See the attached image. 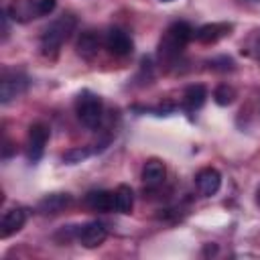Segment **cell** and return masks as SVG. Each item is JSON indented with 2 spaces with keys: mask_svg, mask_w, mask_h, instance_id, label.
I'll return each mask as SVG.
<instances>
[{
  "mask_svg": "<svg viewBox=\"0 0 260 260\" xmlns=\"http://www.w3.org/2000/svg\"><path fill=\"white\" fill-rule=\"evenodd\" d=\"M234 98H236V91H234V87H230V85H217L215 87V91H213V100H215V104L217 106H230L232 102H234Z\"/></svg>",
  "mask_w": 260,
  "mask_h": 260,
  "instance_id": "obj_19",
  "label": "cell"
},
{
  "mask_svg": "<svg viewBox=\"0 0 260 260\" xmlns=\"http://www.w3.org/2000/svg\"><path fill=\"white\" fill-rule=\"evenodd\" d=\"M193 37H195V30L191 28L189 22H183V20L173 22L167 28L165 37L160 39V43H158V55H160V59H173V57H177L183 51V47Z\"/></svg>",
  "mask_w": 260,
  "mask_h": 260,
  "instance_id": "obj_2",
  "label": "cell"
},
{
  "mask_svg": "<svg viewBox=\"0 0 260 260\" xmlns=\"http://www.w3.org/2000/svg\"><path fill=\"white\" fill-rule=\"evenodd\" d=\"M37 6H39V14L41 16H47L55 10L57 6V0H37Z\"/></svg>",
  "mask_w": 260,
  "mask_h": 260,
  "instance_id": "obj_20",
  "label": "cell"
},
{
  "mask_svg": "<svg viewBox=\"0 0 260 260\" xmlns=\"http://www.w3.org/2000/svg\"><path fill=\"white\" fill-rule=\"evenodd\" d=\"M85 203L93 211H112L114 209V193L110 191H89L85 195Z\"/></svg>",
  "mask_w": 260,
  "mask_h": 260,
  "instance_id": "obj_15",
  "label": "cell"
},
{
  "mask_svg": "<svg viewBox=\"0 0 260 260\" xmlns=\"http://www.w3.org/2000/svg\"><path fill=\"white\" fill-rule=\"evenodd\" d=\"M258 203H260V189H258Z\"/></svg>",
  "mask_w": 260,
  "mask_h": 260,
  "instance_id": "obj_21",
  "label": "cell"
},
{
  "mask_svg": "<svg viewBox=\"0 0 260 260\" xmlns=\"http://www.w3.org/2000/svg\"><path fill=\"white\" fill-rule=\"evenodd\" d=\"M165 175H167V169L165 165L158 160V158H150L146 160L144 169H142V181L148 185V187H156L165 181Z\"/></svg>",
  "mask_w": 260,
  "mask_h": 260,
  "instance_id": "obj_14",
  "label": "cell"
},
{
  "mask_svg": "<svg viewBox=\"0 0 260 260\" xmlns=\"http://www.w3.org/2000/svg\"><path fill=\"white\" fill-rule=\"evenodd\" d=\"M69 203H71V195L69 193H49L39 201L37 209L43 215H55V213H61Z\"/></svg>",
  "mask_w": 260,
  "mask_h": 260,
  "instance_id": "obj_11",
  "label": "cell"
},
{
  "mask_svg": "<svg viewBox=\"0 0 260 260\" xmlns=\"http://www.w3.org/2000/svg\"><path fill=\"white\" fill-rule=\"evenodd\" d=\"M185 106H187V110H197V108H201L203 104H205V98H207V89H205V85H201V83H195V85H189L187 89H185Z\"/></svg>",
  "mask_w": 260,
  "mask_h": 260,
  "instance_id": "obj_17",
  "label": "cell"
},
{
  "mask_svg": "<svg viewBox=\"0 0 260 260\" xmlns=\"http://www.w3.org/2000/svg\"><path fill=\"white\" fill-rule=\"evenodd\" d=\"M100 45H102V39H100V35L95 30H83L79 35V39H77L75 49H77V55L79 57L93 59L98 55V51H100Z\"/></svg>",
  "mask_w": 260,
  "mask_h": 260,
  "instance_id": "obj_13",
  "label": "cell"
},
{
  "mask_svg": "<svg viewBox=\"0 0 260 260\" xmlns=\"http://www.w3.org/2000/svg\"><path fill=\"white\" fill-rule=\"evenodd\" d=\"M230 30H232L230 22H207V24H203V26H199L195 30V39L199 43L209 45V43H217L219 39L230 35Z\"/></svg>",
  "mask_w": 260,
  "mask_h": 260,
  "instance_id": "obj_10",
  "label": "cell"
},
{
  "mask_svg": "<svg viewBox=\"0 0 260 260\" xmlns=\"http://www.w3.org/2000/svg\"><path fill=\"white\" fill-rule=\"evenodd\" d=\"M93 152H95V150H93V148H87V146L71 148V150H67V152L63 154V162H67V165H77V162L85 160L87 156H91Z\"/></svg>",
  "mask_w": 260,
  "mask_h": 260,
  "instance_id": "obj_18",
  "label": "cell"
},
{
  "mask_svg": "<svg viewBox=\"0 0 260 260\" xmlns=\"http://www.w3.org/2000/svg\"><path fill=\"white\" fill-rule=\"evenodd\" d=\"M8 14L16 22H28L30 18L41 16L37 0H12V4L8 6Z\"/></svg>",
  "mask_w": 260,
  "mask_h": 260,
  "instance_id": "obj_12",
  "label": "cell"
},
{
  "mask_svg": "<svg viewBox=\"0 0 260 260\" xmlns=\"http://www.w3.org/2000/svg\"><path fill=\"white\" fill-rule=\"evenodd\" d=\"M77 238L85 248H98L108 238V230H106V225L102 221H89V223L79 228Z\"/></svg>",
  "mask_w": 260,
  "mask_h": 260,
  "instance_id": "obj_6",
  "label": "cell"
},
{
  "mask_svg": "<svg viewBox=\"0 0 260 260\" xmlns=\"http://www.w3.org/2000/svg\"><path fill=\"white\" fill-rule=\"evenodd\" d=\"M24 221H26V209H22V207L8 209L0 221V238H10L18 230H22Z\"/></svg>",
  "mask_w": 260,
  "mask_h": 260,
  "instance_id": "obj_9",
  "label": "cell"
},
{
  "mask_svg": "<svg viewBox=\"0 0 260 260\" xmlns=\"http://www.w3.org/2000/svg\"><path fill=\"white\" fill-rule=\"evenodd\" d=\"M106 47H108V51H110L112 55H116V57H126V55L132 53L134 43H132V39H130L124 30L112 28V30H108V35H106Z\"/></svg>",
  "mask_w": 260,
  "mask_h": 260,
  "instance_id": "obj_7",
  "label": "cell"
},
{
  "mask_svg": "<svg viewBox=\"0 0 260 260\" xmlns=\"http://www.w3.org/2000/svg\"><path fill=\"white\" fill-rule=\"evenodd\" d=\"M49 140V126L43 122H37L28 128V148H26V156L30 162L41 160L43 152H45V144Z\"/></svg>",
  "mask_w": 260,
  "mask_h": 260,
  "instance_id": "obj_5",
  "label": "cell"
},
{
  "mask_svg": "<svg viewBox=\"0 0 260 260\" xmlns=\"http://www.w3.org/2000/svg\"><path fill=\"white\" fill-rule=\"evenodd\" d=\"M162 2H171V0H162Z\"/></svg>",
  "mask_w": 260,
  "mask_h": 260,
  "instance_id": "obj_23",
  "label": "cell"
},
{
  "mask_svg": "<svg viewBox=\"0 0 260 260\" xmlns=\"http://www.w3.org/2000/svg\"><path fill=\"white\" fill-rule=\"evenodd\" d=\"M195 185H197V189H199L201 195L211 197V195H215V193L219 191V187H221V175H219V171L213 169V167L201 169V171L197 173V177H195Z\"/></svg>",
  "mask_w": 260,
  "mask_h": 260,
  "instance_id": "obj_8",
  "label": "cell"
},
{
  "mask_svg": "<svg viewBox=\"0 0 260 260\" xmlns=\"http://www.w3.org/2000/svg\"><path fill=\"white\" fill-rule=\"evenodd\" d=\"M75 26H77V20L69 12L67 14H61L57 20H53L43 30V35H41V51H43V55H49V57L57 55L59 49H61V45L75 30Z\"/></svg>",
  "mask_w": 260,
  "mask_h": 260,
  "instance_id": "obj_1",
  "label": "cell"
},
{
  "mask_svg": "<svg viewBox=\"0 0 260 260\" xmlns=\"http://www.w3.org/2000/svg\"><path fill=\"white\" fill-rule=\"evenodd\" d=\"M26 87H28V79H26L24 73H20V71H6L2 75V81H0V102L2 104L12 102L20 93H24Z\"/></svg>",
  "mask_w": 260,
  "mask_h": 260,
  "instance_id": "obj_4",
  "label": "cell"
},
{
  "mask_svg": "<svg viewBox=\"0 0 260 260\" xmlns=\"http://www.w3.org/2000/svg\"><path fill=\"white\" fill-rule=\"evenodd\" d=\"M134 207V191L128 185H120L114 191V209L118 213H130Z\"/></svg>",
  "mask_w": 260,
  "mask_h": 260,
  "instance_id": "obj_16",
  "label": "cell"
},
{
  "mask_svg": "<svg viewBox=\"0 0 260 260\" xmlns=\"http://www.w3.org/2000/svg\"><path fill=\"white\" fill-rule=\"evenodd\" d=\"M75 112L77 118L87 126V128H98L102 122V114H104V104L102 100L91 93V91H81L77 95L75 102Z\"/></svg>",
  "mask_w": 260,
  "mask_h": 260,
  "instance_id": "obj_3",
  "label": "cell"
},
{
  "mask_svg": "<svg viewBox=\"0 0 260 260\" xmlns=\"http://www.w3.org/2000/svg\"><path fill=\"white\" fill-rule=\"evenodd\" d=\"M258 57H260V45H258Z\"/></svg>",
  "mask_w": 260,
  "mask_h": 260,
  "instance_id": "obj_22",
  "label": "cell"
}]
</instances>
